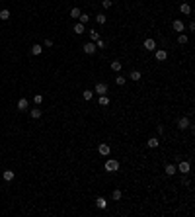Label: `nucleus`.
Returning a JSON list of instances; mask_svg holds the SVG:
<instances>
[{
	"mask_svg": "<svg viewBox=\"0 0 195 217\" xmlns=\"http://www.w3.org/2000/svg\"><path fill=\"white\" fill-rule=\"evenodd\" d=\"M117 170H119V161L107 159L106 161V172H117Z\"/></svg>",
	"mask_w": 195,
	"mask_h": 217,
	"instance_id": "1",
	"label": "nucleus"
},
{
	"mask_svg": "<svg viewBox=\"0 0 195 217\" xmlns=\"http://www.w3.org/2000/svg\"><path fill=\"white\" fill-rule=\"evenodd\" d=\"M176 168H178V172H181L183 176H186V174H189V172H191V164H189L187 161H181L180 164L176 166Z\"/></svg>",
	"mask_w": 195,
	"mask_h": 217,
	"instance_id": "2",
	"label": "nucleus"
},
{
	"mask_svg": "<svg viewBox=\"0 0 195 217\" xmlns=\"http://www.w3.org/2000/svg\"><path fill=\"white\" fill-rule=\"evenodd\" d=\"M107 90H109L107 82H98V84H96V88H94V92L102 96V94H107Z\"/></svg>",
	"mask_w": 195,
	"mask_h": 217,
	"instance_id": "3",
	"label": "nucleus"
},
{
	"mask_svg": "<svg viewBox=\"0 0 195 217\" xmlns=\"http://www.w3.org/2000/svg\"><path fill=\"white\" fill-rule=\"evenodd\" d=\"M154 57H156V61H166L168 59V51L166 49H154Z\"/></svg>",
	"mask_w": 195,
	"mask_h": 217,
	"instance_id": "4",
	"label": "nucleus"
},
{
	"mask_svg": "<svg viewBox=\"0 0 195 217\" xmlns=\"http://www.w3.org/2000/svg\"><path fill=\"white\" fill-rule=\"evenodd\" d=\"M98 153L102 156H109V153H111V147L107 145V143H102V145L98 147Z\"/></svg>",
	"mask_w": 195,
	"mask_h": 217,
	"instance_id": "5",
	"label": "nucleus"
},
{
	"mask_svg": "<svg viewBox=\"0 0 195 217\" xmlns=\"http://www.w3.org/2000/svg\"><path fill=\"white\" fill-rule=\"evenodd\" d=\"M98 49H96V43L94 41H88V43H84V53H88V55H94Z\"/></svg>",
	"mask_w": 195,
	"mask_h": 217,
	"instance_id": "6",
	"label": "nucleus"
},
{
	"mask_svg": "<svg viewBox=\"0 0 195 217\" xmlns=\"http://www.w3.org/2000/svg\"><path fill=\"white\" fill-rule=\"evenodd\" d=\"M172 28H174V31H186V26H183V22H181V20H174V22H172Z\"/></svg>",
	"mask_w": 195,
	"mask_h": 217,
	"instance_id": "7",
	"label": "nucleus"
},
{
	"mask_svg": "<svg viewBox=\"0 0 195 217\" xmlns=\"http://www.w3.org/2000/svg\"><path fill=\"white\" fill-rule=\"evenodd\" d=\"M189 125H191V119L189 118H181L180 121H178V127H180V129H189Z\"/></svg>",
	"mask_w": 195,
	"mask_h": 217,
	"instance_id": "8",
	"label": "nucleus"
},
{
	"mask_svg": "<svg viewBox=\"0 0 195 217\" xmlns=\"http://www.w3.org/2000/svg\"><path fill=\"white\" fill-rule=\"evenodd\" d=\"M98 104H100V106H106V108H107V106L111 104V100H109V96H107V94H102L100 98H98Z\"/></svg>",
	"mask_w": 195,
	"mask_h": 217,
	"instance_id": "9",
	"label": "nucleus"
},
{
	"mask_svg": "<svg viewBox=\"0 0 195 217\" xmlns=\"http://www.w3.org/2000/svg\"><path fill=\"white\" fill-rule=\"evenodd\" d=\"M96 208L98 209H106L107 208V199L102 198V196H100V198H96Z\"/></svg>",
	"mask_w": 195,
	"mask_h": 217,
	"instance_id": "10",
	"label": "nucleus"
},
{
	"mask_svg": "<svg viewBox=\"0 0 195 217\" xmlns=\"http://www.w3.org/2000/svg\"><path fill=\"white\" fill-rule=\"evenodd\" d=\"M29 115H31L33 119H39L43 115V110L41 108H33V110H29Z\"/></svg>",
	"mask_w": 195,
	"mask_h": 217,
	"instance_id": "11",
	"label": "nucleus"
},
{
	"mask_svg": "<svg viewBox=\"0 0 195 217\" xmlns=\"http://www.w3.org/2000/svg\"><path fill=\"white\" fill-rule=\"evenodd\" d=\"M28 98H20L18 100V110H20V112H25V110H28Z\"/></svg>",
	"mask_w": 195,
	"mask_h": 217,
	"instance_id": "12",
	"label": "nucleus"
},
{
	"mask_svg": "<svg viewBox=\"0 0 195 217\" xmlns=\"http://www.w3.org/2000/svg\"><path fill=\"white\" fill-rule=\"evenodd\" d=\"M144 49H146V51H154V49H156V41H154V39H146V41H144Z\"/></svg>",
	"mask_w": 195,
	"mask_h": 217,
	"instance_id": "13",
	"label": "nucleus"
},
{
	"mask_svg": "<svg viewBox=\"0 0 195 217\" xmlns=\"http://www.w3.org/2000/svg\"><path fill=\"white\" fill-rule=\"evenodd\" d=\"M14 176H16V172H12V170H4V172H2V178H4L6 182H12Z\"/></svg>",
	"mask_w": 195,
	"mask_h": 217,
	"instance_id": "14",
	"label": "nucleus"
},
{
	"mask_svg": "<svg viewBox=\"0 0 195 217\" xmlns=\"http://www.w3.org/2000/svg\"><path fill=\"white\" fill-rule=\"evenodd\" d=\"M180 12H181V14H186V16H189L191 14V6L187 4V2H183V4H180Z\"/></svg>",
	"mask_w": 195,
	"mask_h": 217,
	"instance_id": "15",
	"label": "nucleus"
},
{
	"mask_svg": "<svg viewBox=\"0 0 195 217\" xmlns=\"http://www.w3.org/2000/svg\"><path fill=\"white\" fill-rule=\"evenodd\" d=\"M41 51H43V45H39V43L31 45V55H41Z\"/></svg>",
	"mask_w": 195,
	"mask_h": 217,
	"instance_id": "16",
	"label": "nucleus"
},
{
	"mask_svg": "<svg viewBox=\"0 0 195 217\" xmlns=\"http://www.w3.org/2000/svg\"><path fill=\"white\" fill-rule=\"evenodd\" d=\"M84 31H86L84 24H80V22H78V24H74V33H76V35H82Z\"/></svg>",
	"mask_w": 195,
	"mask_h": 217,
	"instance_id": "17",
	"label": "nucleus"
},
{
	"mask_svg": "<svg viewBox=\"0 0 195 217\" xmlns=\"http://www.w3.org/2000/svg\"><path fill=\"white\" fill-rule=\"evenodd\" d=\"M146 145H148V147H150V149H156V147H158V145H160V141H158L156 137H150L148 141H146Z\"/></svg>",
	"mask_w": 195,
	"mask_h": 217,
	"instance_id": "18",
	"label": "nucleus"
},
{
	"mask_svg": "<svg viewBox=\"0 0 195 217\" xmlns=\"http://www.w3.org/2000/svg\"><path fill=\"white\" fill-rule=\"evenodd\" d=\"M176 172H178L176 164H166V174H168V176H174Z\"/></svg>",
	"mask_w": 195,
	"mask_h": 217,
	"instance_id": "19",
	"label": "nucleus"
},
{
	"mask_svg": "<svg viewBox=\"0 0 195 217\" xmlns=\"http://www.w3.org/2000/svg\"><path fill=\"white\" fill-rule=\"evenodd\" d=\"M121 196H123V192H121L119 188H115V190L111 192V199H115V202H119V199H121Z\"/></svg>",
	"mask_w": 195,
	"mask_h": 217,
	"instance_id": "20",
	"label": "nucleus"
},
{
	"mask_svg": "<svg viewBox=\"0 0 195 217\" xmlns=\"http://www.w3.org/2000/svg\"><path fill=\"white\" fill-rule=\"evenodd\" d=\"M121 65H123V63L121 61H111V71H115V72H121Z\"/></svg>",
	"mask_w": 195,
	"mask_h": 217,
	"instance_id": "21",
	"label": "nucleus"
},
{
	"mask_svg": "<svg viewBox=\"0 0 195 217\" xmlns=\"http://www.w3.org/2000/svg\"><path fill=\"white\" fill-rule=\"evenodd\" d=\"M78 22H80V24H84V26H86V24L90 22V14H84V12H82V14L78 16Z\"/></svg>",
	"mask_w": 195,
	"mask_h": 217,
	"instance_id": "22",
	"label": "nucleus"
},
{
	"mask_svg": "<svg viewBox=\"0 0 195 217\" xmlns=\"http://www.w3.org/2000/svg\"><path fill=\"white\" fill-rule=\"evenodd\" d=\"M0 20H4V22H8L10 20V10H0Z\"/></svg>",
	"mask_w": 195,
	"mask_h": 217,
	"instance_id": "23",
	"label": "nucleus"
},
{
	"mask_svg": "<svg viewBox=\"0 0 195 217\" xmlns=\"http://www.w3.org/2000/svg\"><path fill=\"white\" fill-rule=\"evenodd\" d=\"M129 78H131V80H135V82H139V80H140V72H139V71H131Z\"/></svg>",
	"mask_w": 195,
	"mask_h": 217,
	"instance_id": "24",
	"label": "nucleus"
},
{
	"mask_svg": "<svg viewBox=\"0 0 195 217\" xmlns=\"http://www.w3.org/2000/svg\"><path fill=\"white\" fill-rule=\"evenodd\" d=\"M125 82H127V78H125L123 75H117V76H115V84H117V86H123Z\"/></svg>",
	"mask_w": 195,
	"mask_h": 217,
	"instance_id": "25",
	"label": "nucleus"
},
{
	"mask_svg": "<svg viewBox=\"0 0 195 217\" xmlns=\"http://www.w3.org/2000/svg\"><path fill=\"white\" fill-rule=\"evenodd\" d=\"M98 39H100V33H98L96 29H90V41H94V43H96Z\"/></svg>",
	"mask_w": 195,
	"mask_h": 217,
	"instance_id": "26",
	"label": "nucleus"
},
{
	"mask_svg": "<svg viewBox=\"0 0 195 217\" xmlns=\"http://www.w3.org/2000/svg\"><path fill=\"white\" fill-rule=\"evenodd\" d=\"M187 41H189V37H187L186 33H180V37H178V43H180V45H186Z\"/></svg>",
	"mask_w": 195,
	"mask_h": 217,
	"instance_id": "27",
	"label": "nucleus"
},
{
	"mask_svg": "<svg viewBox=\"0 0 195 217\" xmlns=\"http://www.w3.org/2000/svg\"><path fill=\"white\" fill-rule=\"evenodd\" d=\"M82 98H84V100H88V102H90V100L94 98V92H92V90H84V92H82Z\"/></svg>",
	"mask_w": 195,
	"mask_h": 217,
	"instance_id": "28",
	"label": "nucleus"
},
{
	"mask_svg": "<svg viewBox=\"0 0 195 217\" xmlns=\"http://www.w3.org/2000/svg\"><path fill=\"white\" fill-rule=\"evenodd\" d=\"M80 14H82V10H80V8H72V10H70V16H72L74 20H78Z\"/></svg>",
	"mask_w": 195,
	"mask_h": 217,
	"instance_id": "29",
	"label": "nucleus"
},
{
	"mask_svg": "<svg viewBox=\"0 0 195 217\" xmlns=\"http://www.w3.org/2000/svg\"><path fill=\"white\" fill-rule=\"evenodd\" d=\"M106 20H107L106 14H96V22H98V24H102V26H103V24H106Z\"/></svg>",
	"mask_w": 195,
	"mask_h": 217,
	"instance_id": "30",
	"label": "nucleus"
},
{
	"mask_svg": "<svg viewBox=\"0 0 195 217\" xmlns=\"http://www.w3.org/2000/svg\"><path fill=\"white\" fill-rule=\"evenodd\" d=\"M96 49H106V41H103L102 37H100V39L96 41Z\"/></svg>",
	"mask_w": 195,
	"mask_h": 217,
	"instance_id": "31",
	"label": "nucleus"
},
{
	"mask_svg": "<svg viewBox=\"0 0 195 217\" xmlns=\"http://www.w3.org/2000/svg\"><path fill=\"white\" fill-rule=\"evenodd\" d=\"M33 102H35L37 106H39V104H43V96H41V94H35V96H33Z\"/></svg>",
	"mask_w": 195,
	"mask_h": 217,
	"instance_id": "32",
	"label": "nucleus"
},
{
	"mask_svg": "<svg viewBox=\"0 0 195 217\" xmlns=\"http://www.w3.org/2000/svg\"><path fill=\"white\" fill-rule=\"evenodd\" d=\"M111 4H113V2H111V0H102V6H103V8H111Z\"/></svg>",
	"mask_w": 195,
	"mask_h": 217,
	"instance_id": "33",
	"label": "nucleus"
},
{
	"mask_svg": "<svg viewBox=\"0 0 195 217\" xmlns=\"http://www.w3.org/2000/svg\"><path fill=\"white\" fill-rule=\"evenodd\" d=\"M43 45H45V47H53V39H45Z\"/></svg>",
	"mask_w": 195,
	"mask_h": 217,
	"instance_id": "34",
	"label": "nucleus"
},
{
	"mask_svg": "<svg viewBox=\"0 0 195 217\" xmlns=\"http://www.w3.org/2000/svg\"><path fill=\"white\" fill-rule=\"evenodd\" d=\"M187 29H189V31H193V29H195V24H193V22H189V26H187Z\"/></svg>",
	"mask_w": 195,
	"mask_h": 217,
	"instance_id": "35",
	"label": "nucleus"
},
{
	"mask_svg": "<svg viewBox=\"0 0 195 217\" xmlns=\"http://www.w3.org/2000/svg\"><path fill=\"white\" fill-rule=\"evenodd\" d=\"M84 2H90V0H84Z\"/></svg>",
	"mask_w": 195,
	"mask_h": 217,
	"instance_id": "36",
	"label": "nucleus"
}]
</instances>
